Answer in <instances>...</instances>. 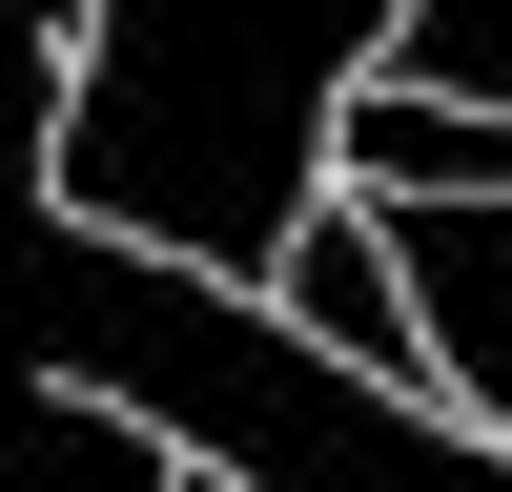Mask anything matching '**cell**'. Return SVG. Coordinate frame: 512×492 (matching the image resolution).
Returning a JSON list of instances; mask_svg holds the SVG:
<instances>
[{
	"label": "cell",
	"mask_w": 512,
	"mask_h": 492,
	"mask_svg": "<svg viewBox=\"0 0 512 492\" xmlns=\"http://www.w3.org/2000/svg\"><path fill=\"white\" fill-rule=\"evenodd\" d=\"M21 328H41V390L144 410V431L185 451V472H226V492H512V451L451 431L431 390H369V369H328L267 287L144 267V246L62 226V205L21 226Z\"/></svg>",
	"instance_id": "cell-2"
},
{
	"label": "cell",
	"mask_w": 512,
	"mask_h": 492,
	"mask_svg": "<svg viewBox=\"0 0 512 492\" xmlns=\"http://www.w3.org/2000/svg\"><path fill=\"white\" fill-rule=\"evenodd\" d=\"M205 492H226V472H205Z\"/></svg>",
	"instance_id": "cell-7"
},
{
	"label": "cell",
	"mask_w": 512,
	"mask_h": 492,
	"mask_svg": "<svg viewBox=\"0 0 512 492\" xmlns=\"http://www.w3.org/2000/svg\"><path fill=\"white\" fill-rule=\"evenodd\" d=\"M267 308L308 328L328 369H369V390H431V328H410V267H390V226H369V205H328V226H308V267H287Z\"/></svg>",
	"instance_id": "cell-4"
},
{
	"label": "cell",
	"mask_w": 512,
	"mask_h": 492,
	"mask_svg": "<svg viewBox=\"0 0 512 492\" xmlns=\"http://www.w3.org/2000/svg\"><path fill=\"white\" fill-rule=\"evenodd\" d=\"M21 492H205V472L144 431V410H103V390H41V410H21Z\"/></svg>",
	"instance_id": "cell-5"
},
{
	"label": "cell",
	"mask_w": 512,
	"mask_h": 492,
	"mask_svg": "<svg viewBox=\"0 0 512 492\" xmlns=\"http://www.w3.org/2000/svg\"><path fill=\"white\" fill-rule=\"evenodd\" d=\"M410 0H246V21H82L41 103V205L144 267L287 287L349 205V103L390 82Z\"/></svg>",
	"instance_id": "cell-1"
},
{
	"label": "cell",
	"mask_w": 512,
	"mask_h": 492,
	"mask_svg": "<svg viewBox=\"0 0 512 492\" xmlns=\"http://www.w3.org/2000/svg\"><path fill=\"white\" fill-rule=\"evenodd\" d=\"M410 267V328H431V390L512 431V205H369Z\"/></svg>",
	"instance_id": "cell-3"
},
{
	"label": "cell",
	"mask_w": 512,
	"mask_h": 492,
	"mask_svg": "<svg viewBox=\"0 0 512 492\" xmlns=\"http://www.w3.org/2000/svg\"><path fill=\"white\" fill-rule=\"evenodd\" d=\"M390 82H410V103L512 123V0H410V21H390Z\"/></svg>",
	"instance_id": "cell-6"
}]
</instances>
